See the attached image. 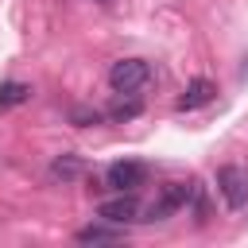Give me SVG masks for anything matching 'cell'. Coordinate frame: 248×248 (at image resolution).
<instances>
[{"label": "cell", "instance_id": "6da1fadb", "mask_svg": "<svg viewBox=\"0 0 248 248\" xmlns=\"http://www.w3.org/2000/svg\"><path fill=\"white\" fill-rule=\"evenodd\" d=\"M147 78H151V66H147L143 58H120V62H112V70H108L112 93H124V97H136V93L147 85Z\"/></svg>", "mask_w": 248, "mask_h": 248}, {"label": "cell", "instance_id": "7a4b0ae2", "mask_svg": "<svg viewBox=\"0 0 248 248\" xmlns=\"http://www.w3.org/2000/svg\"><path fill=\"white\" fill-rule=\"evenodd\" d=\"M194 194H198V186H194V182H190V186H186V182H167V186H163V194H159V202H151V205H147V217H143V221H163V217H170V213H174V209H182Z\"/></svg>", "mask_w": 248, "mask_h": 248}, {"label": "cell", "instance_id": "3957f363", "mask_svg": "<svg viewBox=\"0 0 248 248\" xmlns=\"http://www.w3.org/2000/svg\"><path fill=\"white\" fill-rule=\"evenodd\" d=\"M217 190H221V198H225V205L229 209H240L244 202H248V170L244 167H221L217 170Z\"/></svg>", "mask_w": 248, "mask_h": 248}, {"label": "cell", "instance_id": "277c9868", "mask_svg": "<svg viewBox=\"0 0 248 248\" xmlns=\"http://www.w3.org/2000/svg\"><path fill=\"white\" fill-rule=\"evenodd\" d=\"M143 182H147V167L136 163V159H120V163H112V167L105 170V186H112L116 194L136 190V186H143Z\"/></svg>", "mask_w": 248, "mask_h": 248}, {"label": "cell", "instance_id": "5b68a950", "mask_svg": "<svg viewBox=\"0 0 248 248\" xmlns=\"http://www.w3.org/2000/svg\"><path fill=\"white\" fill-rule=\"evenodd\" d=\"M97 213H101V221H116V225L143 221V217H140V213H143V205L136 202V190H124L120 198H108V202H101V205H97Z\"/></svg>", "mask_w": 248, "mask_h": 248}, {"label": "cell", "instance_id": "8992f818", "mask_svg": "<svg viewBox=\"0 0 248 248\" xmlns=\"http://www.w3.org/2000/svg\"><path fill=\"white\" fill-rule=\"evenodd\" d=\"M217 97V85L209 81V78H194V81H186V89H182V97L174 101L182 112H190V108H202V105H209Z\"/></svg>", "mask_w": 248, "mask_h": 248}, {"label": "cell", "instance_id": "52a82bcc", "mask_svg": "<svg viewBox=\"0 0 248 248\" xmlns=\"http://www.w3.org/2000/svg\"><path fill=\"white\" fill-rule=\"evenodd\" d=\"M78 240H81V244H116V240H124V229H120L116 221L85 225V229H78Z\"/></svg>", "mask_w": 248, "mask_h": 248}, {"label": "cell", "instance_id": "ba28073f", "mask_svg": "<svg viewBox=\"0 0 248 248\" xmlns=\"http://www.w3.org/2000/svg\"><path fill=\"white\" fill-rule=\"evenodd\" d=\"M81 174V159H74V155H62V159H54L50 163V178H78Z\"/></svg>", "mask_w": 248, "mask_h": 248}, {"label": "cell", "instance_id": "9c48e42d", "mask_svg": "<svg viewBox=\"0 0 248 248\" xmlns=\"http://www.w3.org/2000/svg\"><path fill=\"white\" fill-rule=\"evenodd\" d=\"M27 97H31V85L8 81V85L0 89V108H12V105H19V101H27Z\"/></svg>", "mask_w": 248, "mask_h": 248}, {"label": "cell", "instance_id": "30bf717a", "mask_svg": "<svg viewBox=\"0 0 248 248\" xmlns=\"http://www.w3.org/2000/svg\"><path fill=\"white\" fill-rule=\"evenodd\" d=\"M140 108H143L140 101H124V93H120V101L108 108V116L112 120H132V116H140Z\"/></svg>", "mask_w": 248, "mask_h": 248}, {"label": "cell", "instance_id": "8fae6325", "mask_svg": "<svg viewBox=\"0 0 248 248\" xmlns=\"http://www.w3.org/2000/svg\"><path fill=\"white\" fill-rule=\"evenodd\" d=\"M97 120H101V112H97V108H93V112H89V108H74V124H81V128H85V124H97Z\"/></svg>", "mask_w": 248, "mask_h": 248}, {"label": "cell", "instance_id": "7c38bea8", "mask_svg": "<svg viewBox=\"0 0 248 248\" xmlns=\"http://www.w3.org/2000/svg\"><path fill=\"white\" fill-rule=\"evenodd\" d=\"M101 4H112V0H101Z\"/></svg>", "mask_w": 248, "mask_h": 248}]
</instances>
